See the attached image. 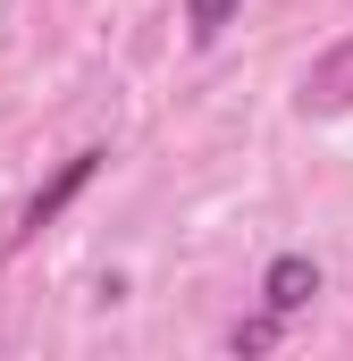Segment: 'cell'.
Returning a JSON list of instances; mask_svg holds the SVG:
<instances>
[{"label": "cell", "mask_w": 353, "mask_h": 361, "mask_svg": "<svg viewBox=\"0 0 353 361\" xmlns=\"http://www.w3.org/2000/svg\"><path fill=\"white\" fill-rule=\"evenodd\" d=\"M277 328H286L277 311H261V319H236V328H227V345H236V353H269V345H277Z\"/></svg>", "instance_id": "5b68a950"}, {"label": "cell", "mask_w": 353, "mask_h": 361, "mask_svg": "<svg viewBox=\"0 0 353 361\" xmlns=\"http://www.w3.org/2000/svg\"><path fill=\"white\" fill-rule=\"evenodd\" d=\"M101 160H109V152H76V160H59V177H51L25 210H17V244H25V235H42V227H51V219H59V210H68L92 177H101Z\"/></svg>", "instance_id": "6da1fadb"}, {"label": "cell", "mask_w": 353, "mask_h": 361, "mask_svg": "<svg viewBox=\"0 0 353 361\" xmlns=\"http://www.w3.org/2000/svg\"><path fill=\"white\" fill-rule=\"evenodd\" d=\"M311 294H320V261H311V252H277V261H269V277H261V302L277 311V319H294V311H303Z\"/></svg>", "instance_id": "7a4b0ae2"}, {"label": "cell", "mask_w": 353, "mask_h": 361, "mask_svg": "<svg viewBox=\"0 0 353 361\" xmlns=\"http://www.w3.org/2000/svg\"><path fill=\"white\" fill-rule=\"evenodd\" d=\"M236 8H244V0H185V34H193V42H219Z\"/></svg>", "instance_id": "277c9868"}, {"label": "cell", "mask_w": 353, "mask_h": 361, "mask_svg": "<svg viewBox=\"0 0 353 361\" xmlns=\"http://www.w3.org/2000/svg\"><path fill=\"white\" fill-rule=\"evenodd\" d=\"M303 109H353V34L328 51V59H311V76H303Z\"/></svg>", "instance_id": "3957f363"}]
</instances>
